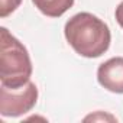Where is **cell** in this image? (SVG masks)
<instances>
[{
	"label": "cell",
	"mask_w": 123,
	"mask_h": 123,
	"mask_svg": "<svg viewBox=\"0 0 123 123\" xmlns=\"http://www.w3.org/2000/svg\"><path fill=\"white\" fill-rule=\"evenodd\" d=\"M64 33L73 49L86 58L101 56L111 42L109 26L100 18L88 12L74 15L65 23Z\"/></svg>",
	"instance_id": "6da1fadb"
},
{
	"label": "cell",
	"mask_w": 123,
	"mask_h": 123,
	"mask_svg": "<svg viewBox=\"0 0 123 123\" xmlns=\"http://www.w3.org/2000/svg\"><path fill=\"white\" fill-rule=\"evenodd\" d=\"M32 62L25 45L6 28L0 29V81L2 86L18 88L31 81Z\"/></svg>",
	"instance_id": "7a4b0ae2"
},
{
	"label": "cell",
	"mask_w": 123,
	"mask_h": 123,
	"mask_svg": "<svg viewBox=\"0 0 123 123\" xmlns=\"http://www.w3.org/2000/svg\"><path fill=\"white\" fill-rule=\"evenodd\" d=\"M38 101V88L29 81L22 87L0 88V114L3 117H19L31 111Z\"/></svg>",
	"instance_id": "3957f363"
},
{
	"label": "cell",
	"mask_w": 123,
	"mask_h": 123,
	"mask_svg": "<svg viewBox=\"0 0 123 123\" xmlns=\"http://www.w3.org/2000/svg\"><path fill=\"white\" fill-rule=\"evenodd\" d=\"M97 81L107 91L123 94V56H114L97 70Z\"/></svg>",
	"instance_id": "277c9868"
},
{
	"label": "cell",
	"mask_w": 123,
	"mask_h": 123,
	"mask_svg": "<svg viewBox=\"0 0 123 123\" xmlns=\"http://www.w3.org/2000/svg\"><path fill=\"white\" fill-rule=\"evenodd\" d=\"M35 7L49 18H59L73 7L74 0H32Z\"/></svg>",
	"instance_id": "5b68a950"
},
{
	"label": "cell",
	"mask_w": 123,
	"mask_h": 123,
	"mask_svg": "<svg viewBox=\"0 0 123 123\" xmlns=\"http://www.w3.org/2000/svg\"><path fill=\"white\" fill-rule=\"evenodd\" d=\"M22 3V0H0V16L6 18L13 13Z\"/></svg>",
	"instance_id": "8992f818"
},
{
	"label": "cell",
	"mask_w": 123,
	"mask_h": 123,
	"mask_svg": "<svg viewBox=\"0 0 123 123\" xmlns=\"http://www.w3.org/2000/svg\"><path fill=\"white\" fill-rule=\"evenodd\" d=\"M106 119H109V120H111V122H114V120H116L113 116H110V114H104V116H103L101 113H100V114H91V116L86 117L84 120L87 122V120H106Z\"/></svg>",
	"instance_id": "52a82bcc"
},
{
	"label": "cell",
	"mask_w": 123,
	"mask_h": 123,
	"mask_svg": "<svg viewBox=\"0 0 123 123\" xmlns=\"http://www.w3.org/2000/svg\"><path fill=\"white\" fill-rule=\"evenodd\" d=\"M114 16H116V20L117 23L123 28V2L116 7V12H114Z\"/></svg>",
	"instance_id": "ba28073f"
}]
</instances>
